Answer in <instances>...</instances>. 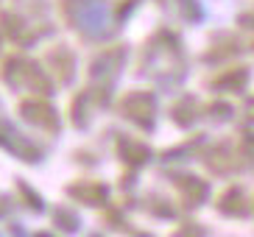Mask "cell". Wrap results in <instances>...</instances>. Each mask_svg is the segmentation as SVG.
I'll return each mask as SVG.
<instances>
[{
    "mask_svg": "<svg viewBox=\"0 0 254 237\" xmlns=\"http://www.w3.org/2000/svg\"><path fill=\"white\" fill-rule=\"evenodd\" d=\"M20 112H23L28 120H37V123H51V126H56V115H53L51 106L45 104H39V101H25L23 106H20Z\"/></svg>",
    "mask_w": 254,
    "mask_h": 237,
    "instance_id": "cell-1",
    "label": "cell"
}]
</instances>
